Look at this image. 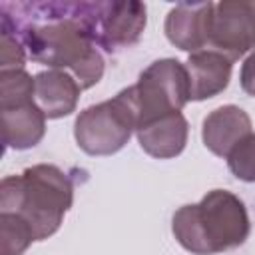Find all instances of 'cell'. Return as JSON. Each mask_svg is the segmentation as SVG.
<instances>
[{
    "mask_svg": "<svg viewBox=\"0 0 255 255\" xmlns=\"http://www.w3.org/2000/svg\"><path fill=\"white\" fill-rule=\"evenodd\" d=\"M245 203L227 189L207 191L199 203L181 205L171 217L175 241L191 255H215L237 249L249 237Z\"/></svg>",
    "mask_w": 255,
    "mask_h": 255,
    "instance_id": "3957f363",
    "label": "cell"
},
{
    "mask_svg": "<svg viewBox=\"0 0 255 255\" xmlns=\"http://www.w3.org/2000/svg\"><path fill=\"white\" fill-rule=\"evenodd\" d=\"M34 100V78L22 70H0V108Z\"/></svg>",
    "mask_w": 255,
    "mask_h": 255,
    "instance_id": "9a60e30c",
    "label": "cell"
},
{
    "mask_svg": "<svg viewBox=\"0 0 255 255\" xmlns=\"http://www.w3.org/2000/svg\"><path fill=\"white\" fill-rule=\"evenodd\" d=\"M28 52L10 22L0 18V70H22Z\"/></svg>",
    "mask_w": 255,
    "mask_h": 255,
    "instance_id": "2e32d148",
    "label": "cell"
},
{
    "mask_svg": "<svg viewBox=\"0 0 255 255\" xmlns=\"http://www.w3.org/2000/svg\"><path fill=\"white\" fill-rule=\"evenodd\" d=\"M80 84L70 72L46 70L34 76V102L48 120H60L76 112Z\"/></svg>",
    "mask_w": 255,
    "mask_h": 255,
    "instance_id": "8fae6325",
    "label": "cell"
},
{
    "mask_svg": "<svg viewBox=\"0 0 255 255\" xmlns=\"http://www.w3.org/2000/svg\"><path fill=\"white\" fill-rule=\"evenodd\" d=\"M215 2H179L175 4L163 24L167 40L189 54L209 48L211 34V16Z\"/></svg>",
    "mask_w": 255,
    "mask_h": 255,
    "instance_id": "ba28073f",
    "label": "cell"
},
{
    "mask_svg": "<svg viewBox=\"0 0 255 255\" xmlns=\"http://www.w3.org/2000/svg\"><path fill=\"white\" fill-rule=\"evenodd\" d=\"M189 78V100L203 102L221 94L231 80L233 62L215 50H201L189 54L185 62Z\"/></svg>",
    "mask_w": 255,
    "mask_h": 255,
    "instance_id": "30bf717a",
    "label": "cell"
},
{
    "mask_svg": "<svg viewBox=\"0 0 255 255\" xmlns=\"http://www.w3.org/2000/svg\"><path fill=\"white\" fill-rule=\"evenodd\" d=\"M82 20L94 44L116 54L139 42L147 24V10L137 0L82 2Z\"/></svg>",
    "mask_w": 255,
    "mask_h": 255,
    "instance_id": "8992f818",
    "label": "cell"
},
{
    "mask_svg": "<svg viewBox=\"0 0 255 255\" xmlns=\"http://www.w3.org/2000/svg\"><path fill=\"white\" fill-rule=\"evenodd\" d=\"M135 135L139 147L147 155L155 159H171L185 149L189 137V124L181 112H173L143 124L135 129Z\"/></svg>",
    "mask_w": 255,
    "mask_h": 255,
    "instance_id": "7c38bea8",
    "label": "cell"
},
{
    "mask_svg": "<svg viewBox=\"0 0 255 255\" xmlns=\"http://www.w3.org/2000/svg\"><path fill=\"white\" fill-rule=\"evenodd\" d=\"M239 84H241V90H243L247 96H253V98H255V50H253V52L243 60V64H241Z\"/></svg>",
    "mask_w": 255,
    "mask_h": 255,
    "instance_id": "ac0fdd59",
    "label": "cell"
},
{
    "mask_svg": "<svg viewBox=\"0 0 255 255\" xmlns=\"http://www.w3.org/2000/svg\"><path fill=\"white\" fill-rule=\"evenodd\" d=\"M74 203L72 177L54 163H36L0 183V213L20 215L36 241L54 235Z\"/></svg>",
    "mask_w": 255,
    "mask_h": 255,
    "instance_id": "7a4b0ae2",
    "label": "cell"
},
{
    "mask_svg": "<svg viewBox=\"0 0 255 255\" xmlns=\"http://www.w3.org/2000/svg\"><path fill=\"white\" fill-rule=\"evenodd\" d=\"M251 133V118L239 106H219L203 118L201 139L203 145L217 157H227L229 151Z\"/></svg>",
    "mask_w": 255,
    "mask_h": 255,
    "instance_id": "9c48e42d",
    "label": "cell"
},
{
    "mask_svg": "<svg viewBox=\"0 0 255 255\" xmlns=\"http://www.w3.org/2000/svg\"><path fill=\"white\" fill-rule=\"evenodd\" d=\"M135 131V112L126 90L82 110L74 122L78 147L88 155L118 153Z\"/></svg>",
    "mask_w": 255,
    "mask_h": 255,
    "instance_id": "5b68a950",
    "label": "cell"
},
{
    "mask_svg": "<svg viewBox=\"0 0 255 255\" xmlns=\"http://www.w3.org/2000/svg\"><path fill=\"white\" fill-rule=\"evenodd\" d=\"M209 50L239 60L255 50V0H221L213 6Z\"/></svg>",
    "mask_w": 255,
    "mask_h": 255,
    "instance_id": "52a82bcc",
    "label": "cell"
},
{
    "mask_svg": "<svg viewBox=\"0 0 255 255\" xmlns=\"http://www.w3.org/2000/svg\"><path fill=\"white\" fill-rule=\"evenodd\" d=\"M32 227L16 213H0V251L2 255H22L32 245Z\"/></svg>",
    "mask_w": 255,
    "mask_h": 255,
    "instance_id": "5bb4252c",
    "label": "cell"
},
{
    "mask_svg": "<svg viewBox=\"0 0 255 255\" xmlns=\"http://www.w3.org/2000/svg\"><path fill=\"white\" fill-rule=\"evenodd\" d=\"M2 141L8 149H30L38 145L46 133V116L36 102H24L8 108H0Z\"/></svg>",
    "mask_w": 255,
    "mask_h": 255,
    "instance_id": "4fadbf2b",
    "label": "cell"
},
{
    "mask_svg": "<svg viewBox=\"0 0 255 255\" xmlns=\"http://www.w3.org/2000/svg\"><path fill=\"white\" fill-rule=\"evenodd\" d=\"M229 171L247 183H255V133L245 135L225 157Z\"/></svg>",
    "mask_w": 255,
    "mask_h": 255,
    "instance_id": "e0dca14e",
    "label": "cell"
},
{
    "mask_svg": "<svg viewBox=\"0 0 255 255\" xmlns=\"http://www.w3.org/2000/svg\"><path fill=\"white\" fill-rule=\"evenodd\" d=\"M135 112V129L161 116L181 112L189 102V78L185 64L175 58L151 62L133 86L124 88Z\"/></svg>",
    "mask_w": 255,
    "mask_h": 255,
    "instance_id": "277c9868",
    "label": "cell"
},
{
    "mask_svg": "<svg viewBox=\"0 0 255 255\" xmlns=\"http://www.w3.org/2000/svg\"><path fill=\"white\" fill-rule=\"evenodd\" d=\"M14 8L16 16L2 8V18L20 34L32 62L70 72L82 90L102 80L106 62L86 30L82 2H38Z\"/></svg>",
    "mask_w": 255,
    "mask_h": 255,
    "instance_id": "6da1fadb",
    "label": "cell"
}]
</instances>
